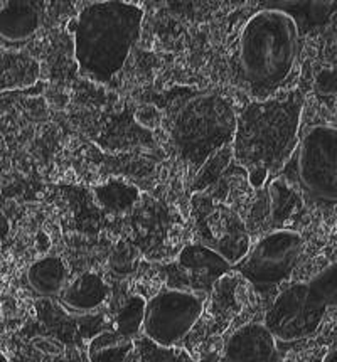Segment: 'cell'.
Masks as SVG:
<instances>
[{
	"mask_svg": "<svg viewBox=\"0 0 337 362\" xmlns=\"http://www.w3.org/2000/svg\"><path fill=\"white\" fill-rule=\"evenodd\" d=\"M305 98L300 90L248 103L236 117L232 142L233 158L250 170L275 174L299 145Z\"/></svg>",
	"mask_w": 337,
	"mask_h": 362,
	"instance_id": "1",
	"label": "cell"
},
{
	"mask_svg": "<svg viewBox=\"0 0 337 362\" xmlns=\"http://www.w3.org/2000/svg\"><path fill=\"white\" fill-rule=\"evenodd\" d=\"M144 8L134 2H91L71 24L83 76L108 83L122 71L139 41Z\"/></svg>",
	"mask_w": 337,
	"mask_h": 362,
	"instance_id": "2",
	"label": "cell"
},
{
	"mask_svg": "<svg viewBox=\"0 0 337 362\" xmlns=\"http://www.w3.org/2000/svg\"><path fill=\"white\" fill-rule=\"evenodd\" d=\"M299 29L290 16L263 7L250 17L239 37V68L255 100L287 85L299 54Z\"/></svg>",
	"mask_w": 337,
	"mask_h": 362,
	"instance_id": "3",
	"label": "cell"
},
{
	"mask_svg": "<svg viewBox=\"0 0 337 362\" xmlns=\"http://www.w3.org/2000/svg\"><path fill=\"white\" fill-rule=\"evenodd\" d=\"M236 117L229 100L216 93L185 101L172 123V142L181 158L193 169H201L215 153L232 145Z\"/></svg>",
	"mask_w": 337,
	"mask_h": 362,
	"instance_id": "4",
	"label": "cell"
},
{
	"mask_svg": "<svg viewBox=\"0 0 337 362\" xmlns=\"http://www.w3.org/2000/svg\"><path fill=\"white\" fill-rule=\"evenodd\" d=\"M337 270L331 264L307 284H294L273 300L265 327L275 341L297 342L321 329L329 307H336Z\"/></svg>",
	"mask_w": 337,
	"mask_h": 362,
	"instance_id": "5",
	"label": "cell"
},
{
	"mask_svg": "<svg viewBox=\"0 0 337 362\" xmlns=\"http://www.w3.org/2000/svg\"><path fill=\"white\" fill-rule=\"evenodd\" d=\"M304 250L302 236L292 229H273L248 250L238 270L251 285L272 288L294 272Z\"/></svg>",
	"mask_w": 337,
	"mask_h": 362,
	"instance_id": "6",
	"label": "cell"
},
{
	"mask_svg": "<svg viewBox=\"0 0 337 362\" xmlns=\"http://www.w3.org/2000/svg\"><path fill=\"white\" fill-rule=\"evenodd\" d=\"M202 310L204 298L196 291L164 290L145 305V334L161 347L176 346L198 324Z\"/></svg>",
	"mask_w": 337,
	"mask_h": 362,
	"instance_id": "7",
	"label": "cell"
},
{
	"mask_svg": "<svg viewBox=\"0 0 337 362\" xmlns=\"http://www.w3.org/2000/svg\"><path fill=\"white\" fill-rule=\"evenodd\" d=\"M299 175L304 187L317 199H337V132L334 127H314L299 147Z\"/></svg>",
	"mask_w": 337,
	"mask_h": 362,
	"instance_id": "8",
	"label": "cell"
},
{
	"mask_svg": "<svg viewBox=\"0 0 337 362\" xmlns=\"http://www.w3.org/2000/svg\"><path fill=\"white\" fill-rule=\"evenodd\" d=\"M198 228L201 245L215 250L229 263H239L250 250V233L238 214L228 207L202 202L199 204Z\"/></svg>",
	"mask_w": 337,
	"mask_h": 362,
	"instance_id": "9",
	"label": "cell"
},
{
	"mask_svg": "<svg viewBox=\"0 0 337 362\" xmlns=\"http://www.w3.org/2000/svg\"><path fill=\"white\" fill-rule=\"evenodd\" d=\"M177 267L188 275L190 285L198 291H210L221 278L228 275L233 264L215 250L201 243H193L181 250Z\"/></svg>",
	"mask_w": 337,
	"mask_h": 362,
	"instance_id": "10",
	"label": "cell"
},
{
	"mask_svg": "<svg viewBox=\"0 0 337 362\" xmlns=\"http://www.w3.org/2000/svg\"><path fill=\"white\" fill-rule=\"evenodd\" d=\"M277 341L260 322L234 330L224 347V362H277Z\"/></svg>",
	"mask_w": 337,
	"mask_h": 362,
	"instance_id": "11",
	"label": "cell"
},
{
	"mask_svg": "<svg viewBox=\"0 0 337 362\" xmlns=\"http://www.w3.org/2000/svg\"><path fill=\"white\" fill-rule=\"evenodd\" d=\"M41 25V12L34 2H7L0 7V37L11 42L28 41Z\"/></svg>",
	"mask_w": 337,
	"mask_h": 362,
	"instance_id": "12",
	"label": "cell"
},
{
	"mask_svg": "<svg viewBox=\"0 0 337 362\" xmlns=\"http://www.w3.org/2000/svg\"><path fill=\"white\" fill-rule=\"evenodd\" d=\"M41 74L38 59L25 51L0 54V93L28 90L35 85Z\"/></svg>",
	"mask_w": 337,
	"mask_h": 362,
	"instance_id": "13",
	"label": "cell"
},
{
	"mask_svg": "<svg viewBox=\"0 0 337 362\" xmlns=\"http://www.w3.org/2000/svg\"><path fill=\"white\" fill-rule=\"evenodd\" d=\"M110 295V286L95 272H84L71 281L63 293V303L74 312H91L101 307Z\"/></svg>",
	"mask_w": 337,
	"mask_h": 362,
	"instance_id": "14",
	"label": "cell"
},
{
	"mask_svg": "<svg viewBox=\"0 0 337 362\" xmlns=\"http://www.w3.org/2000/svg\"><path fill=\"white\" fill-rule=\"evenodd\" d=\"M265 206H267V219L272 228H280L302 207V199L295 189L283 182L273 180L265 189Z\"/></svg>",
	"mask_w": 337,
	"mask_h": 362,
	"instance_id": "15",
	"label": "cell"
},
{
	"mask_svg": "<svg viewBox=\"0 0 337 362\" xmlns=\"http://www.w3.org/2000/svg\"><path fill=\"white\" fill-rule=\"evenodd\" d=\"M95 199L103 209L113 214H123L132 211L140 199V191L135 184L125 179H108L93 189Z\"/></svg>",
	"mask_w": 337,
	"mask_h": 362,
	"instance_id": "16",
	"label": "cell"
},
{
	"mask_svg": "<svg viewBox=\"0 0 337 362\" xmlns=\"http://www.w3.org/2000/svg\"><path fill=\"white\" fill-rule=\"evenodd\" d=\"M68 270L66 264L57 256H44L30 264L28 272L29 285L42 297H52L59 293L64 286Z\"/></svg>",
	"mask_w": 337,
	"mask_h": 362,
	"instance_id": "17",
	"label": "cell"
},
{
	"mask_svg": "<svg viewBox=\"0 0 337 362\" xmlns=\"http://www.w3.org/2000/svg\"><path fill=\"white\" fill-rule=\"evenodd\" d=\"M134 351V341L117 330L96 334L88 344V357L91 362H127Z\"/></svg>",
	"mask_w": 337,
	"mask_h": 362,
	"instance_id": "18",
	"label": "cell"
},
{
	"mask_svg": "<svg viewBox=\"0 0 337 362\" xmlns=\"http://www.w3.org/2000/svg\"><path fill=\"white\" fill-rule=\"evenodd\" d=\"M145 298L142 295H132L125 300L122 308L117 312L115 322H117V332L127 337H134L135 334H139V330L144 325V317H145Z\"/></svg>",
	"mask_w": 337,
	"mask_h": 362,
	"instance_id": "19",
	"label": "cell"
},
{
	"mask_svg": "<svg viewBox=\"0 0 337 362\" xmlns=\"http://www.w3.org/2000/svg\"><path fill=\"white\" fill-rule=\"evenodd\" d=\"M137 259H139V251L130 243H118L110 256V264H112L113 272L127 275L135 270Z\"/></svg>",
	"mask_w": 337,
	"mask_h": 362,
	"instance_id": "20",
	"label": "cell"
},
{
	"mask_svg": "<svg viewBox=\"0 0 337 362\" xmlns=\"http://www.w3.org/2000/svg\"><path fill=\"white\" fill-rule=\"evenodd\" d=\"M316 91L319 95L331 96L336 95V69L334 68H324L319 71L316 78Z\"/></svg>",
	"mask_w": 337,
	"mask_h": 362,
	"instance_id": "21",
	"label": "cell"
},
{
	"mask_svg": "<svg viewBox=\"0 0 337 362\" xmlns=\"http://www.w3.org/2000/svg\"><path fill=\"white\" fill-rule=\"evenodd\" d=\"M8 231H11V223H8L7 216L4 214V211L0 209V241L6 240Z\"/></svg>",
	"mask_w": 337,
	"mask_h": 362,
	"instance_id": "22",
	"label": "cell"
},
{
	"mask_svg": "<svg viewBox=\"0 0 337 362\" xmlns=\"http://www.w3.org/2000/svg\"><path fill=\"white\" fill-rule=\"evenodd\" d=\"M336 356H337V351H336V347H332L331 351H327V354L324 356V359H322V362H337V359H336Z\"/></svg>",
	"mask_w": 337,
	"mask_h": 362,
	"instance_id": "23",
	"label": "cell"
},
{
	"mask_svg": "<svg viewBox=\"0 0 337 362\" xmlns=\"http://www.w3.org/2000/svg\"><path fill=\"white\" fill-rule=\"evenodd\" d=\"M0 362H8V359H7V356L4 354L2 351H0Z\"/></svg>",
	"mask_w": 337,
	"mask_h": 362,
	"instance_id": "24",
	"label": "cell"
}]
</instances>
